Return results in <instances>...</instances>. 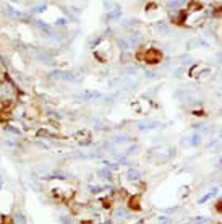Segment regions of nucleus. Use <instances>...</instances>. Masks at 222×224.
Returning a JSON list of instances; mask_svg holds the SVG:
<instances>
[{
	"label": "nucleus",
	"instance_id": "nucleus-1",
	"mask_svg": "<svg viewBox=\"0 0 222 224\" xmlns=\"http://www.w3.org/2000/svg\"><path fill=\"white\" fill-rule=\"evenodd\" d=\"M143 59L146 62H149V64H156V62H159L162 59V54L156 49H149L146 54H143Z\"/></svg>",
	"mask_w": 222,
	"mask_h": 224
},
{
	"label": "nucleus",
	"instance_id": "nucleus-2",
	"mask_svg": "<svg viewBox=\"0 0 222 224\" xmlns=\"http://www.w3.org/2000/svg\"><path fill=\"white\" fill-rule=\"evenodd\" d=\"M51 78H58L62 81H73L75 75L70 72H54V73H51Z\"/></svg>",
	"mask_w": 222,
	"mask_h": 224
},
{
	"label": "nucleus",
	"instance_id": "nucleus-3",
	"mask_svg": "<svg viewBox=\"0 0 222 224\" xmlns=\"http://www.w3.org/2000/svg\"><path fill=\"white\" fill-rule=\"evenodd\" d=\"M126 177L130 180H133V179H138L140 177V172H138L136 169H131V171H128V174H126Z\"/></svg>",
	"mask_w": 222,
	"mask_h": 224
},
{
	"label": "nucleus",
	"instance_id": "nucleus-4",
	"mask_svg": "<svg viewBox=\"0 0 222 224\" xmlns=\"http://www.w3.org/2000/svg\"><path fill=\"white\" fill-rule=\"evenodd\" d=\"M130 208L140 209V197H133V200H131V203H130Z\"/></svg>",
	"mask_w": 222,
	"mask_h": 224
},
{
	"label": "nucleus",
	"instance_id": "nucleus-5",
	"mask_svg": "<svg viewBox=\"0 0 222 224\" xmlns=\"http://www.w3.org/2000/svg\"><path fill=\"white\" fill-rule=\"evenodd\" d=\"M99 177H101V179H109V177H110V174H109V171L107 169H104V171H99Z\"/></svg>",
	"mask_w": 222,
	"mask_h": 224
},
{
	"label": "nucleus",
	"instance_id": "nucleus-6",
	"mask_svg": "<svg viewBox=\"0 0 222 224\" xmlns=\"http://www.w3.org/2000/svg\"><path fill=\"white\" fill-rule=\"evenodd\" d=\"M7 10H8V13L11 15V18H18V16H20V13H18L16 10H13L11 7H7Z\"/></svg>",
	"mask_w": 222,
	"mask_h": 224
},
{
	"label": "nucleus",
	"instance_id": "nucleus-7",
	"mask_svg": "<svg viewBox=\"0 0 222 224\" xmlns=\"http://www.w3.org/2000/svg\"><path fill=\"white\" fill-rule=\"evenodd\" d=\"M16 219H18V223L20 224H26V219H25V216L21 213H16Z\"/></svg>",
	"mask_w": 222,
	"mask_h": 224
},
{
	"label": "nucleus",
	"instance_id": "nucleus-8",
	"mask_svg": "<svg viewBox=\"0 0 222 224\" xmlns=\"http://www.w3.org/2000/svg\"><path fill=\"white\" fill-rule=\"evenodd\" d=\"M62 223H65V224H70V219H68V218H62Z\"/></svg>",
	"mask_w": 222,
	"mask_h": 224
},
{
	"label": "nucleus",
	"instance_id": "nucleus-9",
	"mask_svg": "<svg viewBox=\"0 0 222 224\" xmlns=\"http://www.w3.org/2000/svg\"><path fill=\"white\" fill-rule=\"evenodd\" d=\"M0 180H2V177H0Z\"/></svg>",
	"mask_w": 222,
	"mask_h": 224
}]
</instances>
